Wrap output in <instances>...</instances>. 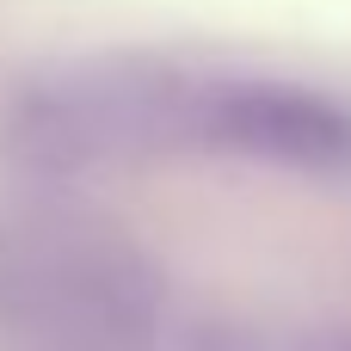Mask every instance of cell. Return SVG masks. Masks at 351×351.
<instances>
[{"label": "cell", "mask_w": 351, "mask_h": 351, "mask_svg": "<svg viewBox=\"0 0 351 351\" xmlns=\"http://www.w3.org/2000/svg\"><path fill=\"white\" fill-rule=\"evenodd\" d=\"M0 308L37 351H154L167 290L105 228H25L0 247Z\"/></svg>", "instance_id": "cell-1"}, {"label": "cell", "mask_w": 351, "mask_h": 351, "mask_svg": "<svg viewBox=\"0 0 351 351\" xmlns=\"http://www.w3.org/2000/svg\"><path fill=\"white\" fill-rule=\"evenodd\" d=\"M210 130L216 142L284 167H327L351 148V123L327 99L296 86H228L210 105Z\"/></svg>", "instance_id": "cell-2"}]
</instances>
